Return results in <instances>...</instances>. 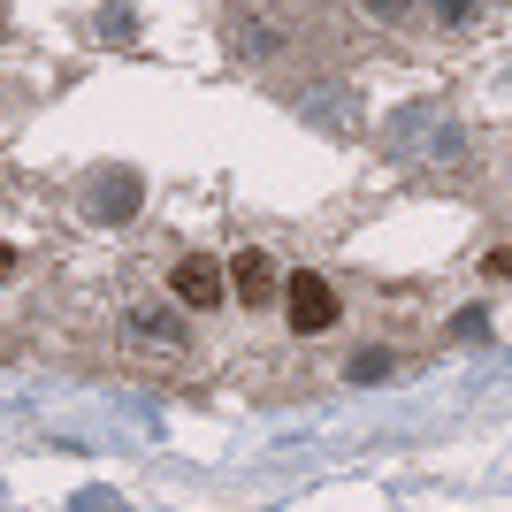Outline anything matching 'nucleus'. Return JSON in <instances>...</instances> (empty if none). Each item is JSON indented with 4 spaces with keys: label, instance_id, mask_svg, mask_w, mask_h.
Listing matches in <instances>:
<instances>
[{
    "label": "nucleus",
    "instance_id": "423d86ee",
    "mask_svg": "<svg viewBox=\"0 0 512 512\" xmlns=\"http://www.w3.org/2000/svg\"><path fill=\"white\" fill-rule=\"evenodd\" d=\"M367 8H383V16H390V8H406V0H367Z\"/></svg>",
    "mask_w": 512,
    "mask_h": 512
},
{
    "label": "nucleus",
    "instance_id": "39448f33",
    "mask_svg": "<svg viewBox=\"0 0 512 512\" xmlns=\"http://www.w3.org/2000/svg\"><path fill=\"white\" fill-rule=\"evenodd\" d=\"M436 8H444V16L459 23V16H467V8H474V0H436Z\"/></svg>",
    "mask_w": 512,
    "mask_h": 512
},
{
    "label": "nucleus",
    "instance_id": "f03ea898",
    "mask_svg": "<svg viewBox=\"0 0 512 512\" xmlns=\"http://www.w3.org/2000/svg\"><path fill=\"white\" fill-rule=\"evenodd\" d=\"M337 283L314 276V268H299V276H283V321L299 329V337H321V329H337Z\"/></svg>",
    "mask_w": 512,
    "mask_h": 512
},
{
    "label": "nucleus",
    "instance_id": "7ed1b4c3",
    "mask_svg": "<svg viewBox=\"0 0 512 512\" xmlns=\"http://www.w3.org/2000/svg\"><path fill=\"white\" fill-rule=\"evenodd\" d=\"M222 291H230V268H222L214 253H184V260L169 268V299H176V306H192V314H207Z\"/></svg>",
    "mask_w": 512,
    "mask_h": 512
},
{
    "label": "nucleus",
    "instance_id": "f257e3e1",
    "mask_svg": "<svg viewBox=\"0 0 512 512\" xmlns=\"http://www.w3.org/2000/svg\"><path fill=\"white\" fill-rule=\"evenodd\" d=\"M123 337H130V352H146V360H176V352L192 344V329H184L176 299H130L123 306Z\"/></svg>",
    "mask_w": 512,
    "mask_h": 512
},
{
    "label": "nucleus",
    "instance_id": "20e7f679",
    "mask_svg": "<svg viewBox=\"0 0 512 512\" xmlns=\"http://www.w3.org/2000/svg\"><path fill=\"white\" fill-rule=\"evenodd\" d=\"M230 283H237V299H245V306H260V299H276V260H268V253H237L230 260Z\"/></svg>",
    "mask_w": 512,
    "mask_h": 512
}]
</instances>
